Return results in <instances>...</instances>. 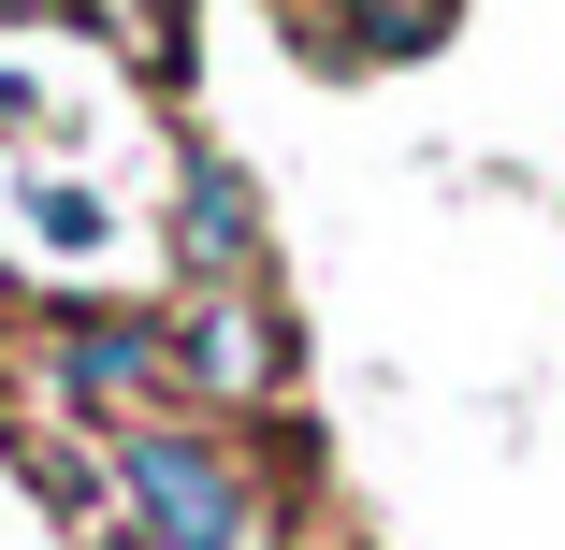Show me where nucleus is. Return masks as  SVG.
Masks as SVG:
<instances>
[{
  "mask_svg": "<svg viewBox=\"0 0 565 550\" xmlns=\"http://www.w3.org/2000/svg\"><path fill=\"white\" fill-rule=\"evenodd\" d=\"M117 507L146 550H262V478L189 420H131L117 434Z\"/></svg>",
  "mask_w": 565,
  "mask_h": 550,
  "instance_id": "nucleus-1",
  "label": "nucleus"
},
{
  "mask_svg": "<svg viewBox=\"0 0 565 550\" xmlns=\"http://www.w3.org/2000/svg\"><path fill=\"white\" fill-rule=\"evenodd\" d=\"M160 363H174L160 319H58V391H73V406H146Z\"/></svg>",
  "mask_w": 565,
  "mask_h": 550,
  "instance_id": "nucleus-2",
  "label": "nucleus"
},
{
  "mask_svg": "<svg viewBox=\"0 0 565 550\" xmlns=\"http://www.w3.org/2000/svg\"><path fill=\"white\" fill-rule=\"evenodd\" d=\"M174 261H189V276H247V261H262V203H247V174H233V160H189Z\"/></svg>",
  "mask_w": 565,
  "mask_h": 550,
  "instance_id": "nucleus-3",
  "label": "nucleus"
},
{
  "mask_svg": "<svg viewBox=\"0 0 565 550\" xmlns=\"http://www.w3.org/2000/svg\"><path fill=\"white\" fill-rule=\"evenodd\" d=\"M160 348H174V363H189V377H203L217 406L276 391V319H262V304H233V290H217V304L189 319V334H160Z\"/></svg>",
  "mask_w": 565,
  "mask_h": 550,
  "instance_id": "nucleus-4",
  "label": "nucleus"
},
{
  "mask_svg": "<svg viewBox=\"0 0 565 550\" xmlns=\"http://www.w3.org/2000/svg\"><path fill=\"white\" fill-rule=\"evenodd\" d=\"M0 15H44V0H0Z\"/></svg>",
  "mask_w": 565,
  "mask_h": 550,
  "instance_id": "nucleus-5",
  "label": "nucleus"
},
{
  "mask_svg": "<svg viewBox=\"0 0 565 550\" xmlns=\"http://www.w3.org/2000/svg\"><path fill=\"white\" fill-rule=\"evenodd\" d=\"M117 550H146V536H117Z\"/></svg>",
  "mask_w": 565,
  "mask_h": 550,
  "instance_id": "nucleus-6",
  "label": "nucleus"
}]
</instances>
